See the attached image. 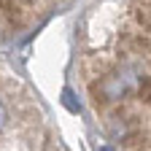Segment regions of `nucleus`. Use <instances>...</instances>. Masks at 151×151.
<instances>
[{
  "instance_id": "nucleus-1",
  "label": "nucleus",
  "mask_w": 151,
  "mask_h": 151,
  "mask_svg": "<svg viewBox=\"0 0 151 151\" xmlns=\"http://www.w3.org/2000/svg\"><path fill=\"white\" fill-rule=\"evenodd\" d=\"M124 81L119 78V76H103L100 81H94L92 84V94H94V100L97 103H108V100H119L124 97Z\"/></svg>"
},
{
  "instance_id": "nucleus-2",
  "label": "nucleus",
  "mask_w": 151,
  "mask_h": 151,
  "mask_svg": "<svg viewBox=\"0 0 151 151\" xmlns=\"http://www.w3.org/2000/svg\"><path fill=\"white\" fill-rule=\"evenodd\" d=\"M0 11L8 16V22H11V24L22 27V8H19L14 0H0Z\"/></svg>"
},
{
  "instance_id": "nucleus-3",
  "label": "nucleus",
  "mask_w": 151,
  "mask_h": 151,
  "mask_svg": "<svg viewBox=\"0 0 151 151\" xmlns=\"http://www.w3.org/2000/svg\"><path fill=\"white\" fill-rule=\"evenodd\" d=\"M138 94H140V100H143L146 105H151V78H143V81H140Z\"/></svg>"
},
{
  "instance_id": "nucleus-4",
  "label": "nucleus",
  "mask_w": 151,
  "mask_h": 151,
  "mask_svg": "<svg viewBox=\"0 0 151 151\" xmlns=\"http://www.w3.org/2000/svg\"><path fill=\"white\" fill-rule=\"evenodd\" d=\"M62 105H65L70 113H78V103L73 100V92H70V89H65V92H62Z\"/></svg>"
},
{
  "instance_id": "nucleus-5",
  "label": "nucleus",
  "mask_w": 151,
  "mask_h": 151,
  "mask_svg": "<svg viewBox=\"0 0 151 151\" xmlns=\"http://www.w3.org/2000/svg\"><path fill=\"white\" fill-rule=\"evenodd\" d=\"M6 124H8V111H6V105L0 103V132L6 129Z\"/></svg>"
},
{
  "instance_id": "nucleus-6",
  "label": "nucleus",
  "mask_w": 151,
  "mask_h": 151,
  "mask_svg": "<svg viewBox=\"0 0 151 151\" xmlns=\"http://www.w3.org/2000/svg\"><path fill=\"white\" fill-rule=\"evenodd\" d=\"M100 151H113V148H111V146H103V148H100Z\"/></svg>"
}]
</instances>
